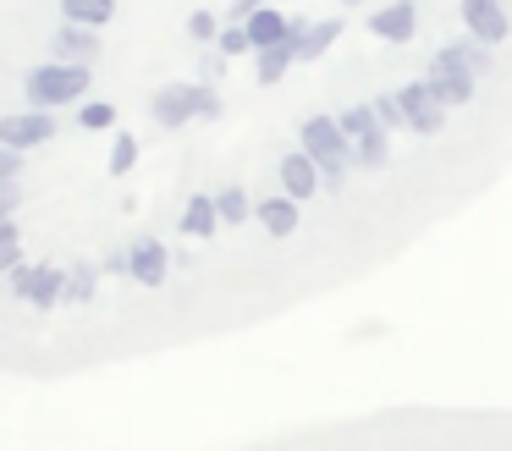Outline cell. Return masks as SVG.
Here are the masks:
<instances>
[{"label": "cell", "instance_id": "7", "mask_svg": "<svg viewBox=\"0 0 512 451\" xmlns=\"http://www.w3.org/2000/svg\"><path fill=\"white\" fill-rule=\"evenodd\" d=\"M336 39H342V22H336V17H325V22H314V28L309 33H303V39H298V66H309V61H320V55L325 50H331V44Z\"/></svg>", "mask_w": 512, "mask_h": 451}, {"label": "cell", "instance_id": "6", "mask_svg": "<svg viewBox=\"0 0 512 451\" xmlns=\"http://www.w3.org/2000/svg\"><path fill=\"white\" fill-rule=\"evenodd\" d=\"M386 143H391V132L380 127V121H375V127H364V132L353 138V165H358V171H380V165L391 160Z\"/></svg>", "mask_w": 512, "mask_h": 451}, {"label": "cell", "instance_id": "8", "mask_svg": "<svg viewBox=\"0 0 512 451\" xmlns=\"http://www.w3.org/2000/svg\"><path fill=\"white\" fill-rule=\"evenodd\" d=\"M446 50H452L457 61H463L468 72H474V77H479V72H496V55H490V44H479V39H452Z\"/></svg>", "mask_w": 512, "mask_h": 451}, {"label": "cell", "instance_id": "9", "mask_svg": "<svg viewBox=\"0 0 512 451\" xmlns=\"http://www.w3.org/2000/svg\"><path fill=\"white\" fill-rule=\"evenodd\" d=\"M446 121H452V110L446 105H424L408 116V132H419V138H435V132H446Z\"/></svg>", "mask_w": 512, "mask_h": 451}, {"label": "cell", "instance_id": "10", "mask_svg": "<svg viewBox=\"0 0 512 451\" xmlns=\"http://www.w3.org/2000/svg\"><path fill=\"white\" fill-rule=\"evenodd\" d=\"M369 110H375V121H380L386 132H402V127H408V110L397 105V94H380V99H369Z\"/></svg>", "mask_w": 512, "mask_h": 451}, {"label": "cell", "instance_id": "1", "mask_svg": "<svg viewBox=\"0 0 512 451\" xmlns=\"http://www.w3.org/2000/svg\"><path fill=\"white\" fill-rule=\"evenodd\" d=\"M424 83H430L435 105H446V110H457V105H468V99H474V72H468V66L457 61L452 50H435V55H430V66H424Z\"/></svg>", "mask_w": 512, "mask_h": 451}, {"label": "cell", "instance_id": "5", "mask_svg": "<svg viewBox=\"0 0 512 451\" xmlns=\"http://www.w3.org/2000/svg\"><path fill=\"white\" fill-rule=\"evenodd\" d=\"M364 28L375 33V39H386V44H408L413 33H419V11H413L408 0H397V6H386V11H375V17H364Z\"/></svg>", "mask_w": 512, "mask_h": 451}, {"label": "cell", "instance_id": "4", "mask_svg": "<svg viewBox=\"0 0 512 451\" xmlns=\"http://www.w3.org/2000/svg\"><path fill=\"white\" fill-rule=\"evenodd\" d=\"M254 226L265 231L270 242H287V237H298L303 215H298V204H292L287 193H259V204H254Z\"/></svg>", "mask_w": 512, "mask_h": 451}, {"label": "cell", "instance_id": "11", "mask_svg": "<svg viewBox=\"0 0 512 451\" xmlns=\"http://www.w3.org/2000/svg\"><path fill=\"white\" fill-rule=\"evenodd\" d=\"M336 6H358V0H336Z\"/></svg>", "mask_w": 512, "mask_h": 451}, {"label": "cell", "instance_id": "2", "mask_svg": "<svg viewBox=\"0 0 512 451\" xmlns=\"http://www.w3.org/2000/svg\"><path fill=\"white\" fill-rule=\"evenodd\" d=\"M276 193H287L292 204H309V198H320V193H325L320 165H314L303 149H287V154L276 160Z\"/></svg>", "mask_w": 512, "mask_h": 451}, {"label": "cell", "instance_id": "3", "mask_svg": "<svg viewBox=\"0 0 512 451\" xmlns=\"http://www.w3.org/2000/svg\"><path fill=\"white\" fill-rule=\"evenodd\" d=\"M457 17H463V33L479 44H501L512 33L507 22V6L501 0H457Z\"/></svg>", "mask_w": 512, "mask_h": 451}]
</instances>
